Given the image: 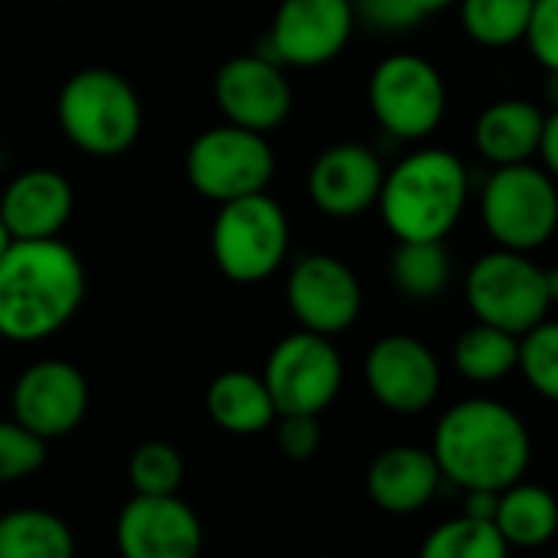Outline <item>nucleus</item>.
Instances as JSON below:
<instances>
[{"label": "nucleus", "instance_id": "c756f323", "mask_svg": "<svg viewBox=\"0 0 558 558\" xmlns=\"http://www.w3.org/2000/svg\"><path fill=\"white\" fill-rule=\"evenodd\" d=\"M46 464V441L29 435L20 422L0 418V484L23 481Z\"/></svg>", "mask_w": 558, "mask_h": 558}, {"label": "nucleus", "instance_id": "393cba45", "mask_svg": "<svg viewBox=\"0 0 558 558\" xmlns=\"http://www.w3.org/2000/svg\"><path fill=\"white\" fill-rule=\"evenodd\" d=\"M454 366L468 383H500L517 369V337L487 324H474L454 343Z\"/></svg>", "mask_w": 558, "mask_h": 558}, {"label": "nucleus", "instance_id": "dca6fc26", "mask_svg": "<svg viewBox=\"0 0 558 558\" xmlns=\"http://www.w3.org/2000/svg\"><path fill=\"white\" fill-rule=\"evenodd\" d=\"M121 558H199L203 523L177 494L141 497L134 494L114 523Z\"/></svg>", "mask_w": 558, "mask_h": 558}, {"label": "nucleus", "instance_id": "b1692460", "mask_svg": "<svg viewBox=\"0 0 558 558\" xmlns=\"http://www.w3.org/2000/svg\"><path fill=\"white\" fill-rule=\"evenodd\" d=\"M389 278L399 294L432 301L451 281V255L445 242H399L389 258Z\"/></svg>", "mask_w": 558, "mask_h": 558}, {"label": "nucleus", "instance_id": "f704fd0d", "mask_svg": "<svg viewBox=\"0 0 558 558\" xmlns=\"http://www.w3.org/2000/svg\"><path fill=\"white\" fill-rule=\"evenodd\" d=\"M497 497H500V494H494V490H464V517L494 523Z\"/></svg>", "mask_w": 558, "mask_h": 558}, {"label": "nucleus", "instance_id": "473e14b6", "mask_svg": "<svg viewBox=\"0 0 558 558\" xmlns=\"http://www.w3.org/2000/svg\"><path fill=\"white\" fill-rule=\"evenodd\" d=\"M350 3H353V16H363L369 26L383 33L409 29L425 16L415 0H350Z\"/></svg>", "mask_w": 558, "mask_h": 558}, {"label": "nucleus", "instance_id": "a211bd4d", "mask_svg": "<svg viewBox=\"0 0 558 558\" xmlns=\"http://www.w3.org/2000/svg\"><path fill=\"white\" fill-rule=\"evenodd\" d=\"M75 209L72 183L49 167L16 173L0 196V219L13 239H59Z\"/></svg>", "mask_w": 558, "mask_h": 558}, {"label": "nucleus", "instance_id": "f8f14e48", "mask_svg": "<svg viewBox=\"0 0 558 558\" xmlns=\"http://www.w3.org/2000/svg\"><path fill=\"white\" fill-rule=\"evenodd\" d=\"M363 379L373 399L396 415H422L441 392V366L428 343L409 333L376 340L363 363Z\"/></svg>", "mask_w": 558, "mask_h": 558}, {"label": "nucleus", "instance_id": "f257e3e1", "mask_svg": "<svg viewBox=\"0 0 558 558\" xmlns=\"http://www.w3.org/2000/svg\"><path fill=\"white\" fill-rule=\"evenodd\" d=\"M85 265L62 239H13L0 258V337L39 343L59 333L85 301Z\"/></svg>", "mask_w": 558, "mask_h": 558}, {"label": "nucleus", "instance_id": "bb28decb", "mask_svg": "<svg viewBox=\"0 0 558 558\" xmlns=\"http://www.w3.org/2000/svg\"><path fill=\"white\" fill-rule=\"evenodd\" d=\"M418 558H510V546L494 523L458 517L428 533Z\"/></svg>", "mask_w": 558, "mask_h": 558}, {"label": "nucleus", "instance_id": "2eb2a0df", "mask_svg": "<svg viewBox=\"0 0 558 558\" xmlns=\"http://www.w3.org/2000/svg\"><path fill=\"white\" fill-rule=\"evenodd\" d=\"M213 95L226 124L268 134L291 114V82L275 59L265 56H235L229 59L213 82Z\"/></svg>", "mask_w": 558, "mask_h": 558}, {"label": "nucleus", "instance_id": "6ab92c4d", "mask_svg": "<svg viewBox=\"0 0 558 558\" xmlns=\"http://www.w3.org/2000/svg\"><path fill=\"white\" fill-rule=\"evenodd\" d=\"M441 484L445 477L432 451L415 445L386 448L366 471V494L389 517H412L425 510L438 497Z\"/></svg>", "mask_w": 558, "mask_h": 558}, {"label": "nucleus", "instance_id": "0eeeda50", "mask_svg": "<svg viewBox=\"0 0 558 558\" xmlns=\"http://www.w3.org/2000/svg\"><path fill=\"white\" fill-rule=\"evenodd\" d=\"M481 216L497 242L507 252H536L558 229V186L536 160L497 167L484 183Z\"/></svg>", "mask_w": 558, "mask_h": 558}, {"label": "nucleus", "instance_id": "423d86ee", "mask_svg": "<svg viewBox=\"0 0 558 558\" xmlns=\"http://www.w3.org/2000/svg\"><path fill=\"white\" fill-rule=\"evenodd\" d=\"M209 248L216 268L235 284H258L271 278L291 248V226L281 203L268 193L222 203L213 219Z\"/></svg>", "mask_w": 558, "mask_h": 558}, {"label": "nucleus", "instance_id": "7ed1b4c3", "mask_svg": "<svg viewBox=\"0 0 558 558\" xmlns=\"http://www.w3.org/2000/svg\"><path fill=\"white\" fill-rule=\"evenodd\" d=\"M468 167L445 147L402 157L383 177L379 213L396 242H445L468 209Z\"/></svg>", "mask_w": 558, "mask_h": 558}, {"label": "nucleus", "instance_id": "4be33fe9", "mask_svg": "<svg viewBox=\"0 0 558 558\" xmlns=\"http://www.w3.org/2000/svg\"><path fill=\"white\" fill-rule=\"evenodd\" d=\"M558 504L556 497L539 484H513L500 490L494 510V530L513 549H539L556 536Z\"/></svg>", "mask_w": 558, "mask_h": 558}, {"label": "nucleus", "instance_id": "412c9836", "mask_svg": "<svg viewBox=\"0 0 558 558\" xmlns=\"http://www.w3.org/2000/svg\"><path fill=\"white\" fill-rule=\"evenodd\" d=\"M206 415L229 435H262L278 418L262 376L245 369H226L209 383Z\"/></svg>", "mask_w": 558, "mask_h": 558}, {"label": "nucleus", "instance_id": "f3484780", "mask_svg": "<svg viewBox=\"0 0 558 558\" xmlns=\"http://www.w3.org/2000/svg\"><path fill=\"white\" fill-rule=\"evenodd\" d=\"M386 167L366 144L343 141L317 154L307 173L311 203L333 219H356L379 199Z\"/></svg>", "mask_w": 558, "mask_h": 558}, {"label": "nucleus", "instance_id": "f03ea898", "mask_svg": "<svg viewBox=\"0 0 558 558\" xmlns=\"http://www.w3.org/2000/svg\"><path fill=\"white\" fill-rule=\"evenodd\" d=\"M432 458L461 490H507L526 477L533 441L523 418L497 399H464L435 428Z\"/></svg>", "mask_w": 558, "mask_h": 558}, {"label": "nucleus", "instance_id": "c9c22d12", "mask_svg": "<svg viewBox=\"0 0 558 558\" xmlns=\"http://www.w3.org/2000/svg\"><path fill=\"white\" fill-rule=\"evenodd\" d=\"M418 3V10L428 16V13H441V10H448V7H454L458 0H415Z\"/></svg>", "mask_w": 558, "mask_h": 558}, {"label": "nucleus", "instance_id": "cd10ccee", "mask_svg": "<svg viewBox=\"0 0 558 558\" xmlns=\"http://www.w3.org/2000/svg\"><path fill=\"white\" fill-rule=\"evenodd\" d=\"M183 458L173 445L167 441H144L134 448L128 461V481L131 490L141 497H170L183 484Z\"/></svg>", "mask_w": 558, "mask_h": 558}, {"label": "nucleus", "instance_id": "e433bc0d", "mask_svg": "<svg viewBox=\"0 0 558 558\" xmlns=\"http://www.w3.org/2000/svg\"><path fill=\"white\" fill-rule=\"evenodd\" d=\"M10 242H13V235H10V229L3 226V219H0V258H3V252L10 248Z\"/></svg>", "mask_w": 558, "mask_h": 558}, {"label": "nucleus", "instance_id": "7c9ffc66", "mask_svg": "<svg viewBox=\"0 0 558 558\" xmlns=\"http://www.w3.org/2000/svg\"><path fill=\"white\" fill-rule=\"evenodd\" d=\"M523 39L533 52V59L549 72H558V0H533Z\"/></svg>", "mask_w": 558, "mask_h": 558}, {"label": "nucleus", "instance_id": "20e7f679", "mask_svg": "<svg viewBox=\"0 0 558 558\" xmlns=\"http://www.w3.org/2000/svg\"><path fill=\"white\" fill-rule=\"evenodd\" d=\"M62 134L92 157H118L141 137L144 108L134 85L114 69H82L56 101Z\"/></svg>", "mask_w": 558, "mask_h": 558}, {"label": "nucleus", "instance_id": "1a4fd4ad", "mask_svg": "<svg viewBox=\"0 0 558 558\" xmlns=\"http://www.w3.org/2000/svg\"><path fill=\"white\" fill-rule=\"evenodd\" d=\"M262 383L278 415H324L343 386V360L330 337L288 333L265 360Z\"/></svg>", "mask_w": 558, "mask_h": 558}, {"label": "nucleus", "instance_id": "4c0bfd02", "mask_svg": "<svg viewBox=\"0 0 558 558\" xmlns=\"http://www.w3.org/2000/svg\"><path fill=\"white\" fill-rule=\"evenodd\" d=\"M320 558H330V556H320Z\"/></svg>", "mask_w": 558, "mask_h": 558}, {"label": "nucleus", "instance_id": "a878e982", "mask_svg": "<svg viewBox=\"0 0 558 558\" xmlns=\"http://www.w3.org/2000/svg\"><path fill=\"white\" fill-rule=\"evenodd\" d=\"M468 36L481 46L500 49L523 39L533 0H458Z\"/></svg>", "mask_w": 558, "mask_h": 558}, {"label": "nucleus", "instance_id": "aec40b11", "mask_svg": "<svg viewBox=\"0 0 558 558\" xmlns=\"http://www.w3.org/2000/svg\"><path fill=\"white\" fill-rule=\"evenodd\" d=\"M549 111L526 98L494 101L474 124V144L494 167L533 163Z\"/></svg>", "mask_w": 558, "mask_h": 558}, {"label": "nucleus", "instance_id": "c85d7f7f", "mask_svg": "<svg viewBox=\"0 0 558 558\" xmlns=\"http://www.w3.org/2000/svg\"><path fill=\"white\" fill-rule=\"evenodd\" d=\"M517 369L543 399H558V327L543 320L539 327L517 337Z\"/></svg>", "mask_w": 558, "mask_h": 558}, {"label": "nucleus", "instance_id": "6e6552de", "mask_svg": "<svg viewBox=\"0 0 558 558\" xmlns=\"http://www.w3.org/2000/svg\"><path fill=\"white\" fill-rule=\"evenodd\" d=\"M275 167L278 160L268 137L235 124L203 131L186 150L190 186L219 206L252 193H268Z\"/></svg>", "mask_w": 558, "mask_h": 558}, {"label": "nucleus", "instance_id": "4468645a", "mask_svg": "<svg viewBox=\"0 0 558 558\" xmlns=\"http://www.w3.org/2000/svg\"><path fill=\"white\" fill-rule=\"evenodd\" d=\"M353 26L350 0H281L271 20L275 62L298 69L327 65L347 49Z\"/></svg>", "mask_w": 558, "mask_h": 558}, {"label": "nucleus", "instance_id": "ddd939ff", "mask_svg": "<svg viewBox=\"0 0 558 558\" xmlns=\"http://www.w3.org/2000/svg\"><path fill=\"white\" fill-rule=\"evenodd\" d=\"M88 379L65 360H39L26 366L10 396L13 422H20L39 441L72 435L88 415Z\"/></svg>", "mask_w": 558, "mask_h": 558}, {"label": "nucleus", "instance_id": "2f4dec72", "mask_svg": "<svg viewBox=\"0 0 558 558\" xmlns=\"http://www.w3.org/2000/svg\"><path fill=\"white\" fill-rule=\"evenodd\" d=\"M275 438H278V451L294 464L317 458V451L324 445V432H320L317 415H278Z\"/></svg>", "mask_w": 558, "mask_h": 558}, {"label": "nucleus", "instance_id": "9b49d317", "mask_svg": "<svg viewBox=\"0 0 558 558\" xmlns=\"http://www.w3.org/2000/svg\"><path fill=\"white\" fill-rule=\"evenodd\" d=\"M288 311L307 333L337 337L360 320L363 288L353 268L333 255H304L284 284Z\"/></svg>", "mask_w": 558, "mask_h": 558}, {"label": "nucleus", "instance_id": "72a5a7b5", "mask_svg": "<svg viewBox=\"0 0 558 558\" xmlns=\"http://www.w3.org/2000/svg\"><path fill=\"white\" fill-rule=\"evenodd\" d=\"M536 157H539V167L546 173H558V114L546 118V128H543V137H539V147H536Z\"/></svg>", "mask_w": 558, "mask_h": 558}, {"label": "nucleus", "instance_id": "5701e85b", "mask_svg": "<svg viewBox=\"0 0 558 558\" xmlns=\"http://www.w3.org/2000/svg\"><path fill=\"white\" fill-rule=\"evenodd\" d=\"M0 558H75V536L62 517L20 507L0 517Z\"/></svg>", "mask_w": 558, "mask_h": 558}, {"label": "nucleus", "instance_id": "39448f33", "mask_svg": "<svg viewBox=\"0 0 558 558\" xmlns=\"http://www.w3.org/2000/svg\"><path fill=\"white\" fill-rule=\"evenodd\" d=\"M464 298L477 324L520 337L549 320L558 278L523 252L494 248L468 268Z\"/></svg>", "mask_w": 558, "mask_h": 558}, {"label": "nucleus", "instance_id": "9d476101", "mask_svg": "<svg viewBox=\"0 0 558 558\" xmlns=\"http://www.w3.org/2000/svg\"><path fill=\"white\" fill-rule=\"evenodd\" d=\"M445 108L448 88L441 72L415 52L389 56L369 75V111L399 141L428 137L441 124Z\"/></svg>", "mask_w": 558, "mask_h": 558}]
</instances>
